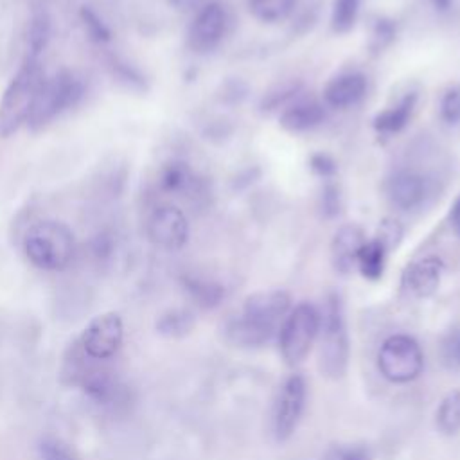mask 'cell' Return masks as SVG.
<instances>
[{"mask_svg": "<svg viewBox=\"0 0 460 460\" xmlns=\"http://www.w3.org/2000/svg\"><path fill=\"white\" fill-rule=\"evenodd\" d=\"M402 225L397 221V219H392V217H386L379 223L377 226V234H376V239L388 250L392 252L394 248L399 246V243L402 241Z\"/></svg>", "mask_w": 460, "mask_h": 460, "instance_id": "f546056e", "label": "cell"}, {"mask_svg": "<svg viewBox=\"0 0 460 460\" xmlns=\"http://www.w3.org/2000/svg\"><path fill=\"white\" fill-rule=\"evenodd\" d=\"M295 2L296 0H248V7L257 20L277 23L293 13Z\"/></svg>", "mask_w": 460, "mask_h": 460, "instance_id": "d4e9b609", "label": "cell"}, {"mask_svg": "<svg viewBox=\"0 0 460 460\" xmlns=\"http://www.w3.org/2000/svg\"><path fill=\"white\" fill-rule=\"evenodd\" d=\"M160 189L169 194H192L199 192V180L183 160H171L162 167Z\"/></svg>", "mask_w": 460, "mask_h": 460, "instance_id": "ac0fdd59", "label": "cell"}, {"mask_svg": "<svg viewBox=\"0 0 460 460\" xmlns=\"http://www.w3.org/2000/svg\"><path fill=\"white\" fill-rule=\"evenodd\" d=\"M417 95L415 93H406L397 104L379 111L374 119V128L377 133L383 135H394L399 133L410 120L411 111L415 108Z\"/></svg>", "mask_w": 460, "mask_h": 460, "instance_id": "ffe728a7", "label": "cell"}, {"mask_svg": "<svg viewBox=\"0 0 460 460\" xmlns=\"http://www.w3.org/2000/svg\"><path fill=\"white\" fill-rule=\"evenodd\" d=\"M81 20L84 25V31L88 34V38L95 43H106L111 40V32L108 29V25L101 20V16L92 9V7H81Z\"/></svg>", "mask_w": 460, "mask_h": 460, "instance_id": "83f0119b", "label": "cell"}, {"mask_svg": "<svg viewBox=\"0 0 460 460\" xmlns=\"http://www.w3.org/2000/svg\"><path fill=\"white\" fill-rule=\"evenodd\" d=\"M363 230L356 225H343L331 241V262L338 273H350L356 268L358 253L365 244Z\"/></svg>", "mask_w": 460, "mask_h": 460, "instance_id": "9a60e30c", "label": "cell"}, {"mask_svg": "<svg viewBox=\"0 0 460 460\" xmlns=\"http://www.w3.org/2000/svg\"><path fill=\"white\" fill-rule=\"evenodd\" d=\"M45 75L40 59L25 58L0 99V137L9 138L27 124L36 93Z\"/></svg>", "mask_w": 460, "mask_h": 460, "instance_id": "277c9868", "label": "cell"}, {"mask_svg": "<svg viewBox=\"0 0 460 460\" xmlns=\"http://www.w3.org/2000/svg\"><path fill=\"white\" fill-rule=\"evenodd\" d=\"M77 379L84 394L97 404H110L117 394L120 392V386L113 376L106 368L99 367H86L84 363L77 368Z\"/></svg>", "mask_w": 460, "mask_h": 460, "instance_id": "e0dca14e", "label": "cell"}, {"mask_svg": "<svg viewBox=\"0 0 460 460\" xmlns=\"http://www.w3.org/2000/svg\"><path fill=\"white\" fill-rule=\"evenodd\" d=\"M388 253L390 252L376 237L370 239V241H365V244L361 246V250L358 253L356 268L359 270V273L365 279L377 280V279L383 277Z\"/></svg>", "mask_w": 460, "mask_h": 460, "instance_id": "7402d4cb", "label": "cell"}, {"mask_svg": "<svg viewBox=\"0 0 460 460\" xmlns=\"http://www.w3.org/2000/svg\"><path fill=\"white\" fill-rule=\"evenodd\" d=\"M320 331V311L311 302H300L289 309L277 332L279 352L286 365L302 363L311 352Z\"/></svg>", "mask_w": 460, "mask_h": 460, "instance_id": "8992f818", "label": "cell"}, {"mask_svg": "<svg viewBox=\"0 0 460 460\" xmlns=\"http://www.w3.org/2000/svg\"><path fill=\"white\" fill-rule=\"evenodd\" d=\"M147 239L162 250H180L189 239V221L181 208L164 203L153 208L146 223Z\"/></svg>", "mask_w": 460, "mask_h": 460, "instance_id": "30bf717a", "label": "cell"}, {"mask_svg": "<svg viewBox=\"0 0 460 460\" xmlns=\"http://www.w3.org/2000/svg\"><path fill=\"white\" fill-rule=\"evenodd\" d=\"M84 95V83L70 70H59L45 77L27 119L31 129H41L59 113L75 106Z\"/></svg>", "mask_w": 460, "mask_h": 460, "instance_id": "5b68a950", "label": "cell"}, {"mask_svg": "<svg viewBox=\"0 0 460 460\" xmlns=\"http://www.w3.org/2000/svg\"><path fill=\"white\" fill-rule=\"evenodd\" d=\"M440 119L449 126L460 122V88L453 86L444 92L440 99Z\"/></svg>", "mask_w": 460, "mask_h": 460, "instance_id": "1f68e13d", "label": "cell"}, {"mask_svg": "<svg viewBox=\"0 0 460 460\" xmlns=\"http://www.w3.org/2000/svg\"><path fill=\"white\" fill-rule=\"evenodd\" d=\"M377 370L394 385L415 381L424 370V352L419 341L410 334L388 336L377 350Z\"/></svg>", "mask_w": 460, "mask_h": 460, "instance_id": "52a82bcc", "label": "cell"}, {"mask_svg": "<svg viewBox=\"0 0 460 460\" xmlns=\"http://www.w3.org/2000/svg\"><path fill=\"white\" fill-rule=\"evenodd\" d=\"M442 273H444L442 259L435 255L422 257L408 264V268L404 270L402 288L408 295L415 298H428L438 289Z\"/></svg>", "mask_w": 460, "mask_h": 460, "instance_id": "7c38bea8", "label": "cell"}, {"mask_svg": "<svg viewBox=\"0 0 460 460\" xmlns=\"http://www.w3.org/2000/svg\"><path fill=\"white\" fill-rule=\"evenodd\" d=\"M322 208H323V214L332 217L340 212V192L334 185H327L323 189V196H322Z\"/></svg>", "mask_w": 460, "mask_h": 460, "instance_id": "e575fe53", "label": "cell"}, {"mask_svg": "<svg viewBox=\"0 0 460 460\" xmlns=\"http://www.w3.org/2000/svg\"><path fill=\"white\" fill-rule=\"evenodd\" d=\"M449 219H451V225H453V228L456 230V234H460V194H458V198H456V199L453 201V205H451Z\"/></svg>", "mask_w": 460, "mask_h": 460, "instance_id": "8d00e7d4", "label": "cell"}, {"mask_svg": "<svg viewBox=\"0 0 460 460\" xmlns=\"http://www.w3.org/2000/svg\"><path fill=\"white\" fill-rule=\"evenodd\" d=\"M392 38H394V23L388 20H377L374 32H372V40H374L376 47L377 49L385 47Z\"/></svg>", "mask_w": 460, "mask_h": 460, "instance_id": "d590c367", "label": "cell"}, {"mask_svg": "<svg viewBox=\"0 0 460 460\" xmlns=\"http://www.w3.org/2000/svg\"><path fill=\"white\" fill-rule=\"evenodd\" d=\"M307 406V381L302 374L288 376L271 406V435L275 442L289 440L302 422Z\"/></svg>", "mask_w": 460, "mask_h": 460, "instance_id": "ba28073f", "label": "cell"}, {"mask_svg": "<svg viewBox=\"0 0 460 460\" xmlns=\"http://www.w3.org/2000/svg\"><path fill=\"white\" fill-rule=\"evenodd\" d=\"M23 252L36 268L43 271H63L75 257V237L65 223L43 219L25 232Z\"/></svg>", "mask_w": 460, "mask_h": 460, "instance_id": "3957f363", "label": "cell"}, {"mask_svg": "<svg viewBox=\"0 0 460 460\" xmlns=\"http://www.w3.org/2000/svg\"><path fill=\"white\" fill-rule=\"evenodd\" d=\"M361 0H334L331 11V27L338 34L349 32L359 14Z\"/></svg>", "mask_w": 460, "mask_h": 460, "instance_id": "484cf974", "label": "cell"}, {"mask_svg": "<svg viewBox=\"0 0 460 460\" xmlns=\"http://www.w3.org/2000/svg\"><path fill=\"white\" fill-rule=\"evenodd\" d=\"M367 93V79L359 72H345L332 77L323 88V102L334 110L358 104Z\"/></svg>", "mask_w": 460, "mask_h": 460, "instance_id": "5bb4252c", "label": "cell"}, {"mask_svg": "<svg viewBox=\"0 0 460 460\" xmlns=\"http://www.w3.org/2000/svg\"><path fill=\"white\" fill-rule=\"evenodd\" d=\"M50 40V18L47 13L40 11L32 16L29 25V36H27V54L29 59H40L41 52L45 50L47 43Z\"/></svg>", "mask_w": 460, "mask_h": 460, "instance_id": "cb8c5ba5", "label": "cell"}, {"mask_svg": "<svg viewBox=\"0 0 460 460\" xmlns=\"http://www.w3.org/2000/svg\"><path fill=\"white\" fill-rule=\"evenodd\" d=\"M322 460H372V453L367 446L363 444H338V446H331Z\"/></svg>", "mask_w": 460, "mask_h": 460, "instance_id": "f1b7e54d", "label": "cell"}, {"mask_svg": "<svg viewBox=\"0 0 460 460\" xmlns=\"http://www.w3.org/2000/svg\"><path fill=\"white\" fill-rule=\"evenodd\" d=\"M325 119V108L314 99H295L284 106L279 120L280 126L291 133H300L320 126Z\"/></svg>", "mask_w": 460, "mask_h": 460, "instance_id": "2e32d148", "label": "cell"}, {"mask_svg": "<svg viewBox=\"0 0 460 460\" xmlns=\"http://www.w3.org/2000/svg\"><path fill=\"white\" fill-rule=\"evenodd\" d=\"M300 90V83L296 81H288V83H282V84H277L273 86L268 93H264L262 97V110H275L279 106H288L289 101H293L296 97Z\"/></svg>", "mask_w": 460, "mask_h": 460, "instance_id": "4316f807", "label": "cell"}, {"mask_svg": "<svg viewBox=\"0 0 460 460\" xmlns=\"http://www.w3.org/2000/svg\"><path fill=\"white\" fill-rule=\"evenodd\" d=\"M309 165L322 178H331L332 174H336V162L325 153H314L309 158Z\"/></svg>", "mask_w": 460, "mask_h": 460, "instance_id": "836d02e7", "label": "cell"}, {"mask_svg": "<svg viewBox=\"0 0 460 460\" xmlns=\"http://www.w3.org/2000/svg\"><path fill=\"white\" fill-rule=\"evenodd\" d=\"M38 453L41 460H77L70 447L54 437H45L38 446Z\"/></svg>", "mask_w": 460, "mask_h": 460, "instance_id": "4dcf8cb0", "label": "cell"}, {"mask_svg": "<svg viewBox=\"0 0 460 460\" xmlns=\"http://www.w3.org/2000/svg\"><path fill=\"white\" fill-rule=\"evenodd\" d=\"M440 356L451 368H460V329H453L442 338Z\"/></svg>", "mask_w": 460, "mask_h": 460, "instance_id": "d6a6232c", "label": "cell"}, {"mask_svg": "<svg viewBox=\"0 0 460 460\" xmlns=\"http://www.w3.org/2000/svg\"><path fill=\"white\" fill-rule=\"evenodd\" d=\"M174 9H181V11H185V9H189V7H192V5H196L198 4V0H167Z\"/></svg>", "mask_w": 460, "mask_h": 460, "instance_id": "74e56055", "label": "cell"}, {"mask_svg": "<svg viewBox=\"0 0 460 460\" xmlns=\"http://www.w3.org/2000/svg\"><path fill=\"white\" fill-rule=\"evenodd\" d=\"M194 325H196V316L190 309H185V307H172L164 311L155 323L158 334L172 340L190 334Z\"/></svg>", "mask_w": 460, "mask_h": 460, "instance_id": "44dd1931", "label": "cell"}, {"mask_svg": "<svg viewBox=\"0 0 460 460\" xmlns=\"http://www.w3.org/2000/svg\"><path fill=\"white\" fill-rule=\"evenodd\" d=\"M435 426L444 437H455L460 431V390L442 397L435 411Z\"/></svg>", "mask_w": 460, "mask_h": 460, "instance_id": "603a6c76", "label": "cell"}, {"mask_svg": "<svg viewBox=\"0 0 460 460\" xmlns=\"http://www.w3.org/2000/svg\"><path fill=\"white\" fill-rule=\"evenodd\" d=\"M386 194L397 208L411 210L422 205L428 194V181L413 169H399L388 178Z\"/></svg>", "mask_w": 460, "mask_h": 460, "instance_id": "4fadbf2b", "label": "cell"}, {"mask_svg": "<svg viewBox=\"0 0 460 460\" xmlns=\"http://www.w3.org/2000/svg\"><path fill=\"white\" fill-rule=\"evenodd\" d=\"M124 340V323L117 313L93 316L79 336L81 352L93 361H106L117 354Z\"/></svg>", "mask_w": 460, "mask_h": 460, "instance_id": "9c48e42d", "label": "cell"}, {"mask_svg": "<svg viewBox=\"0 0 460 460\" xmlns=\"http://www.w3.org/2000/svg\"><path fill=\"white\" fill-rule=\"evenodd\" d=\"M226 11L219 2L205 4L192 18L187 31V45L198 54L214 50L225 36Z\"/></svg>", "mask_w": 460, "mask_h": 460, "instance_id": "8fae6325", "label": "cell"}, {"mask_svg": "<svg viewBox=\"0 0 460 460\" xmlns=\"http://www.w3.org/2000/svg\"><path fill=\"white\" fill-rule=\"evenodd\" d=\"M181 286L187 296L201 309H214L225 300V286L216 280L185 275L181 277Z\"/></svg>", "mask_w": 460, "mask_h": 460, "instance_id": "d6986e66", "label": "cell"}, {"mask_svg": "<svg viewBox=\"0 0 460 460\" xmlns=\"http://www.w3.org/2000/svg\"><path fill=\"white\" fill-rule=\"evenodd\" d=\"M318 343V367L322 376L334 381L341 379L349 368L350 338L343 302L336 293L327 296L323 311L320 313Z\"/></svg>", "mask_w": 460, "mask_h": 460, "instance_id": "7a4b0ae2", "label": "cell"}, {"mask_svg": "<svg viewBox=\"0 0 460 460\" xmlns=\"http://www.w3.org/2000/svg\"><path fill=\"white\" fill-rule=\"evenodd\" d=\"M289 309L291 296L284 289L252 293L243 302L241 313L225 322V340L239 349L264 347L277 336Z\"/></svg>", "mask_w": 460, "mask_h": 460, "instance_id": "6da1fadb", "label": "cell"}, {"mask_svg": "<svg viewBox=\"0 0 460 460\" xmlns=\"http://www.w3.org/2000/svg\"><path fill=\"white\" fill-rule=\"evenodd\" d=\"M433 4H435L437 7H440V9H446V7L449 5V0H433Z\"/></svg>", "mask_w": 460, "mask_h": 460, "instance_id": "f35d334b", "label": "cell"}]
</instances>
